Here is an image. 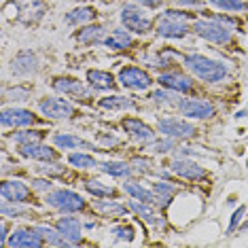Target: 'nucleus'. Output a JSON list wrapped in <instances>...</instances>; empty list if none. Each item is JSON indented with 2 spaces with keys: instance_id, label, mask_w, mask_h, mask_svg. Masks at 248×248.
Instances as JSON below:
<instances>
[{
  "instance_id": "25",
  "label": "nucleus",
  "mask_w": 248,
  "mask_h": 248,
  "mask_svg": "<svg viewBox=\"0 0 248 248\" xmlns=\"http://www.w3.org/2000/svg\"><path fill=\"white\" fill-rule=\"evenodd\" d=\"M123 189H125L127 193L134 197V200H138V202H144V204H155V193H153V191L144 189L142 185L134 183V180H129V183H125V185H123Z\"/></svg>"
},
{
  "instance_id": "29",
  "label": "nucleus",
  "mask_w": 248,
  "mask_h": 248,
  "mask_svg": "<svg viewBox=\"0 0 248 248\" xmlns=\"http://www.w3.org/2000/svg\"><path fill=\"white\" fill-rule=\"evenodd\" d=\"M100 170L110 174V176L123 178L132 172V166H127V163H123V161H104V163H100Z\"/></svg>"
},
{
  "instance_id": "15",
  "label": "nucleus",
  "mask_w": 248,
  "mask_h": 248,
  "mask_svg": "<svg viewBox=\"0 0 248 248\" xmlns=\"http://www.w3.org/2000/svg\"><path fill=\"white\" fill-rule=\"evenodd\" d=\"M38 70V60L32 51H21L13 58L11 62V72L13 75H19V77H26V75H32V72Z\"/></svg>"
},
{
  "instance_id": "17",
  "label": "nucleus",
  "mask_w": 248,
  "mask_h": 248,
  "mask_svg": "<svg viewBox=\"0 0 248 248\" xmlns=\"http://www.w3.org/2000/svg\"><path fill=\"white\" fill-rule=\"evenodd\" d=\"M123 129L132 136L134 140H153L155 138V132L146 125L144 121L140 119H134V117H127V119H123Z\"/></svg>"
},
{
  "instance_id": "16",
  "label": "nucleus",
  "mask_w": 248,
  "mask_h": 248,
  "mask_svg": "<svg viewBox=\"0 0 248 248\" xmlns=\"http://www.w3.org/2000/svg\"><path fill=\"white\" fill-rule=\"evenodd\" d=\"M170 168L176 176L187 178V180H200V178H204V174H206L204 168L197 166L195 161H189V159H176V161H172Z\"/></svg>"
},
{
  "instance_id": "33",
  "label": "nucleus",
  "mask_w": 248,
  "mask_h": 248,
  "mask_svg": "<svg viewBox=\"0 0 248 248\" xmlns=\"http://www.w3.org/2000/svg\"><path fill=\"white\" fill-rule=\"evenodd\" d=\"M85 187H87L89 193H93L95 197H110V195H115V189H112V187H104L100 180H87Z\"/></svg>"
},
{
  "instance_id": "1",
  "label": "nucleus",
  "mask_w": 248,
  "mask_h": 248,
  "mask_svg": "<svg viewBox=\"0 0 248 248\" xmlns=\"http://www.w3.org/2000/svg\"><path fill=\"white\" fill-rule=\"evenodd\" d=\"M47 11V2L45 0H9L4 4V15L19 24H36Z\"/></svg>"
},
{
  "instance_id": "6",
  "label": "nucleus",
  "mask_w": 248,
  "mask_h": 248,
  "mask_svg": "<svg viewBox=\"0 0 248 248\" xmlns=\"http://www.w3.org/2000/svg\"><path fill=\"white\" fill-rule=\"evenodd\" d=\"M157 127H159L163 136H170V138H193L197 132L195 125H191V123L183 119H174V117H161Z\"/></svg>"
},
{
  "instance_id": "47",
  "label": "nucleus",
  "mask_w": 248,
  "mask_h": 248,
  "mask_svg": "<svg viewBox=\"0 0 248 248\" xmlns=\"http://www.w3.org/2000/svg\"><path fill=\"white\" fill-rule=\"evenodd\" d=\"M176 4H183V7H191V4H197L200 0H174Z\"/></svg>"
},
{
  "instance_id": "35",
  "label": "nucleus",
  "mask_w": 248,
  "mask_h": 248,
  "mask_svg": "<svg viewBox=\"0 0 248 248\" xmlns=\"http://www.w3.org/2000/svg\"><path fill=\"white\" fill-rule=\"evenodd\" d=\"M45 134L41 132V129H36V132H19V134H13V138L15 142H19V144H34L38 142V140H43Z\"/></svg>"
},
{
  "instance_id": "11",
  "label": "nucleus",
  "mask_w": 248,
  "mask_h": 248,
  "mask_svg": "<svg viewBox=\"0 0 248 248\" xmlns=\"http://www.w3.org/2000/svg\"><path fill=\"white\" fill-rule=\"evenodd\" d=\"M7 244L11 248H41L45 244V240H43V233L38 229H34V231L19 229V231H13V233H11Z\"/></svg>"
},
{
  "instance_id": "48",
  "label": "nucleus",
  "mask_w": 248,
  "mask_h": 248,
  "mask_svg": "<svg viewBox=\"0 0 248 248\" xmlns=\"http://www.w3.org/2000/svg\"><path fill=\"white\" fill-rule=\"evenodd\" d=\"M244 231H248V223H246V225H244Z\"/></svg>"
},
{
  "instance_id": "44",
  "label": "nucleus",
  "mask_w": 248,
  "mask_h": 248,
  "mask_svg": "<svg viewBox=\"0 0 248 248\" xmlns=\"http://www.w3.org/2000/svg\"><path fill=\"white\" fill-rule=\"evenodd\" d=\"M134 2L142 4V7H149V9H155V7H159L161 4V0H134Z\"/></svg>"
},
{
  "instance_id": "46",
  "label": "nucleus",
  "mask_w": 248,
  "mask_h": 248,
  "mask_svg": "<svg viewBox=\"0 0 248 248\" xmlns=\"http://www.w3.org/2000/svg\"><path fill=\"white\" fill-rule=\"evenodd\" d=\"M7 235H9L7 233V223H2V233H0V244H2V246L7 244Z\"/></svg>"
},
{
  "instance_id": "32",
  "label": "nucleus",
  "mask_w": 248,
  "mask_h": 248,
  "mask_svg": "<svg viewBox=\"0 0 248 248\" xmlns=\"http://www.w3.org/2000/svg\"><path fill=\"white\" fill-rule=\"evenodd\" d=\"M153 102L159 104V106H178V98L176 93H172L170 89H157V92H153Z\"/></svg>"
},
{
  "instance_id": "22",
  "label": "nucleus",
  "mask_w": 248,
  "mask_h": 248,
  "mask_svg": "<svg viewBox=\"0 0 248 248\" xmlns=\"http://www.w3.org/2000/svg\"><path fill=\"white\" fill-rule=\"evenodd\" d=\"M87 81L93 89H112L115 87V77H112L110 72H104V70H89Z\"/></svg>"
},
{
  "instance_id": "10",
  "label": "nucleus",
  "mask_w": 248,
  "mask_h": 248,
  "mask_svg": "<svg viewBox=\"0 0 248 248\" xmlns=\"http://www.w3.org/2000/svg\"><path fill=\"white\" fill-rule=\"evenodd\" d=\"M119 83L127 89H134V92H140V89H146L151 87V77L146 75L144 70L136 68V66H127L119 72Z\"/></svg>"
},
{
  "instance_id": "34",
  "label": "nucleus",
  "mask_w": 248,
  "mask_h": 248,
  "mask_svg": "<svg viewBox=\"0 0 248 248\" xmlns=\"http://www.w3.org/2000/svg\"><path fill=\"white\" fill-rule=\"evenodd\" d=\"M68 163L75 168H95L98 163H95V159L92 155H85V153H72L68 157Z\"/></svg>"
},
{
  "instance_id": "37",
  "label": "nucleus",
  "mask_w": 248,
  "mask_h": 248,
  "mask_svg": "<svg viewBox=\"0 0 248 248\" xmlns=\"http://www.w3.org/2000/svg\"><path fill=\"white\" fill-rule=\"evenodd\" d=\"M0 212L4 214V217H24L28 214V208H19L17 202H2V206H0Z\"/></svg>"
},
{
  "instance_id": "4",
  "label": "nucleus",
  "mask_w": 248,
  "mask_h": 248,
  "mask_svg": "<svg viewBox=\"0 0 248 248\" xmlns=\"http://www.w3.org/2000/svg\"><path fill=\"white\" fill-rule=\"evenodd\" d=\"M193 30L197 32V36L206 38L210 43H217V45H225L231 41V32L227 26H223L221 21L212 19V21H195L193 24Z\"/></svg>"
},
{
  "instance_id": "26",
  "label": "nucleus",
  "mask_w": 248,
  "mask_h": 248,
  "mask_svg": "<svg viewBox=\"0 0 248 248\" xmlns=\"http://www.w3.org/2000/svg\"><path fill=\"white\" fill-rule=\"evenodd\" d=\"M153 193H155V202L159 206H168L170 204V200L176 193V187H172V185L168 183H155L153 185Z\"/></svg>"
},
{
  "instance_id": "14",
  "label": "nucleus",
  "mask_w": 248,
  "mask_h": 248,
  "mask_svg": "<svg viewBox=\"0 0 248 248\" xmlns=\"http://www.w3.org/2000/svg\"><path fill=\"white\" fill-rule=\"evenodd\" d=\"M0 195H2V200L17 202V204L30 202V189L21 180H4L2 187H0Z\"/></svg>"
},
{
  "instance_id": "41",
  "label": "nucleus",
  "mask_w": 248,
  "mask_h": 248,
  "mask_svg": "<svg viewBox=\"0 0 248 248\" xmlns=\"http://www.w3.org/2000/svg\"><path fill=\"white\" fill-rule=\"evenodd\" d=\"M64 170H66V168L60 166V163H49V166H43V168H41V172L47 174V176H62V174H64Z\"/></svg>"
},
{
  "instance_id": "12",
  "label": "nucleus",
  "mask_w": 248,
  "mask_h": 248,
  "mask_svg": "<svg viewBox=\"0 0 248 248\" xmlns=\"http://www.w3.org/2000/svg\"><path fill=\"white\" fill-rule=\"evenodd\" d=\"M53 87L58 92L70 95V98H77V100H87L92 98V89L87 85H83V81H77V78H68V77H62V78H55L53 81Z\"/></svg>"
},
{
  "instance_id": "23",
  "label": "nucleus",
  "mask_w": 248,
  "mask_h": 248,
  "mask_svg": "<svg viewBox=\"0 0 248 248\" xmlns=\"http://www.w3.org/2000/svg\"><path fill=\"white\" fill-rule=\"evenodd\" d=\"M95 19V11L92 7H81V9H75L70 13H66L64 21L70 26H83V24H89V21Z\"/></svg>"
},
{
  "instance_id": "5",
  "label": "nucleus",
  "mask_w": 248,
  "mask_h": 248,
  "mask_svg": "<svg viewBox=\"0 0 248 248\" xmlns=\"http://www.w3.org/2000/svg\"><path fill=\"white\" fill-rule=\"evenodd\" d=\"M47 204H51L62 212H78L85 208V202L81 200V195H77L75 191H68V189L51 191L47 195Z\"/></svg>"
},
{
  "instance_id": "8",
  "label": "nucleus",
  "mask_w": 248,
  "mask_h": 248,
  "mask_svg": "<svg viewBox=\"0 0 248 248\" xmlns=\"http://www.w3.org/2000/svg\"><path fill=\"white\" fill-rule=\"evenodd\" d=\"M178 108L185 117H191V119H210L214 115V104L208 102V100H202V98L183 100V102L178 104Z\"/></svg>"
},
{
  "instance_id": "2",
  "label": "nucleus",
  "mask_w": 248,
  "mask_h": 248,
  "mask_svg": "<svg viewBox=\"0 0 248 248\" xmlns=\"http://www.w3.org/2000/svg\"><path fill=\"white\" fill-rule=\"evenodd\" d=\"M185 66H187L195 77H200L202 81H208V83H218L227 77V68H225L221 62L208 60L200 53L185 55Z\"/></svg>"
},
{
  "instance_id": "19",
  "label": "nucleus",
  "mask_w": 248,
  "mask_h": 248,
  "mask_svg": "<svg viewBox=\"0 0 248 248\" xmlns=\"http://www.w3.org/2000/svg\"><path fill=\"white\" fill-rule=\"evenodd\" d=\"M58 231L62 235H64L66 240L70 242V244H78L83 238V233H81V223L77 221V218H72V217H64V218H60L58 221Z\"/></svg>"
},
{
  "instance_id": "27",
  "label": "nucleus",
  "mask_w": 248,
  "mask_h": 248,
  "mask_svg": "<svg viewBox=\"0 0 248 248\" xmlns=\"http://www.w3.org/2000/svg\"><path fill=\"white\" fill-rule=\"evenodd\" d=\"M102 36H104V28L102 26H87V28H83V30L77 34L78 41L85 43V45L100 43V41H102Z\"/></svg>"
},
{
  "instance_id": "30",
  "label": "nucleus",
  "mask_w": 248,
  "mask_h": 248,
  "mask_svg": "<svg viewBox=\"0 0 248 248\" xmlns=\"http://www.w3.org/2000/svg\"><path fill=\"white\" fill-rule=\"evenodd\" d=\"M93 206H95V210H100L102 214H121V217H125V212H127L125 206L117 204V202H106L104 197H98L93 202Z\"/></svg>"
},
{
  "instance_id": "3",
  "label": "nucleus",
  "mask_w": 248,
  "mask_h": 248,
  "mask_svg": "<svg viewBox=\"0 0 248 248\" xmlns=\"http://www.w3.org/2000/svg\"><path fill=\"white\" fill-rule=\"evenodd\" d=\"M187 13H180V11H166L163 15H159L157 19V34L163 38H180L187 34Z\"/></svg>"
},
{
  "instance_id": "31",
  "label": "nucleus",
  "mask_w": 248,
  "mask_h": 248,
  "mask_svg": "<svg viewBox=\"0 0 248 248\" xmlns=\"http://www.w3.org/2000/svg\"><path fill=\"white\" fill-rule=\"evenodd\" d=\"M132 210L138 212L140 217H142L149 225H153V227H157V225H163L161 218L157 217L153 210H151V204H144V202H140V204H134V202H132Z\"/></svg>"
},
{
  "instance_id": "40",
  "label": "nucleus",
  "mask_w": 248,
  "mask_h": 248,
  "mask_svg": "<svg viewBox=\"0 0 248 248\" xmlns=\"http://www.w3.org/2000/svg\"><path fill=\"white\" fill-rule=\"evenodd\" d=\"M132 170L134 172H149L151 170V161L149 159H144V157H134V161H132Z\"/></svg>"
},
{
  "instance_id": "9",
  "label": "nucleus",
  "mask_w": 248,
  "mask_h": 248,
  "mask_svg": "<svg viewBox=\"0 0 248 248\" xmlns=\"http://www.w3.org/2000/svg\"><path fill=\"white\" fill-rule=\"evenodd\" d=\"M43 115H47L49 119H70L75 115V108H72L70 102L62 98H45L41 104H38Z\"/></svg>"
},
{
  "instance_id": "20",
  "label": "nucleus",
  "mask_w": 248,
  "mask_h": 248,
  "mask_svg": "<svg viewBox=\"0 0 248 248\" xmlns=\"http://www.w3.org/2000/svg\"><path fill=\"white\" fill-rule=\"evenodd\" d=\"M159 83L163 87L172 89V92H191L193 89L191 78H187L185 75H178V72H163L159 77Z\"/></svg>"
},
{
  "instance_id": "28",
  "label": "nucleus",
  "mask_w": 248,
  "mask_h": 248,
  "mask_svg": "<svg viewBox=\"0 0 248 248\" xmlns=\"http://www.w3.org/2000/svg\"><path fill=\"white\" fill-rule=\"evenodd\" d=\"M102 108H112V110H121V108H134V100L125 98V95H110V98L100 100Z\"/></svg>"
},
{
  "instance_id": "42",
  "label": "nucleus",
  "mask_w": 248,
  "mask_h": 248,
  "mask_svg": "<svg viewBox=\"0 0 248 248\" xmlns=\"http://www.w3.org/2000/svg\"><path fill=\"white\" fill-rule=\"evenodd\" d=\"M112 233H115L117 235V238H123V240H134V227H121V225H119V227H115V229H112Z\"/></svg>"
},
{
  "instance_id": "38",
  "label": "nucleus",
  "mask_w": 248,
  "mask_h": 248,
  "mask_svg": "<svg viewBox=\"0 0 248 248\" xmlns=\"http://www.w3.org/2000/svg\"><path fill=\"white\" fill-rule=\"evenodd\" d=\"M30 98V89L28 87H13V89H4V100H28Z\"/></svg>"
},
{
  "instance_id": "13",
  "label": "nucleus",
  "mask_w": 248,
  "mask_h": 248,
  "mask_svg": "<svg viewBox=\"0 0 248 248\" xmlns=\"http://www.w3.org/2000/svg\"><path fill=\"white\" fill-rule=\"evenodd\" d=\"M34 121H36V117L26 108H4L2 117H0V123H2L4 129L7 127H26V125H32Z\"/></svg>"
},
{
  "instance_id": "7",
  "label": "nucleus",
  "mask_w": 248,
  "mask_h": 248,
  "mask_svg": "<svg viewBox=\"0 0 248 248\" xmlns=\"http://www.w3.org/2000/svg\"><path fill=\"white\" fill-rule=\"evenodd\" d=\"M121 21L123 26L129 28L132 32H136V34H144V32L151 30V19L134 4H125L121 9Z\"/></svg>"
},
{
  "instance_id": "18",
  "label": "nucleus",
  "mask_w": 248,
  "mask_h": 248,
  "mask_svg": "<svg viewBox=\"0 0 248 248\" xmlns=\"http://www.w3.org/2000/svg\"><path fill=\"white\" fill-rule=\"evenodd\" d=\"M19 153L28 157V159H38V161H53L55 157H58V153H55V149H49V146L45 144H21Z\"/></svg>"
},
{
  "instance_id": "21",
  "label": "nucleus",
  "mask_w": 248,
  "mask_h": 248,
  "mask_svg": "<svg viewBox=\"0 0 248 248\" xmlns=\"http://www.w3.org/2000/svg\"><path fill=\"white\" fill-rule=\"evenodd\" d=\"M53 142L60 149H93L89 142H85L78 136H72V134H58V136H53ZM93 151H100V149H93Z\"/></svg>"
},
{
  "instance_id": "39",
  "label": "nucleus",
  "mask_w": 248,
  "mask_h": 248,
  "mask_svg": "<svg viewBox=\"0 0 248 248\" xmlns=\"http://www.w3.org/2000/svg\"><path fill=\"white\" fill-rule=\"evenodd\" d=\"M151 146L157 153H166V151H172L174 149V142L170 140V136H166L163 140H151Z\"/></svg>"
},
{
  "instance_id": "24",
  "label": "nucleus",
  "mask_w": 248,
  "mask_h": 248,
  "mask_svg": "<svg viewBox=\"0 0 248 248\" xmlns=\"http://www.w3.org/2000/svg\"><path fill=\"white\" fill-rule=\"evenodd\" d=\"M104 45L112 51H125V49L132 47V36L123 30H115L108 38H104Z\"/></svg>"
},
{
  "instance_id": "45",
  "label": "nucleus",
  "mask_w": 248,
  "mask_h": 248,
  "mask_svg": "<svg viewBox=\"0 0 248 248\" xmlns=\"http://www.w3.org/2000/svg\"><path fill=\"white\" fill-rule=\"evenodd\" d=\"M34 187L38 191H49L51 189V183H47V180H34Z\"/></svg>"
},
{
  "instance_id": "43",
  "label": "nucleus",
  "mask_w": 248,
  "mask_h": 248,
  "mask_svg": "<svg viewBox=\"0 0 248 248\" xmlns=\"http://www.w3.org/2000/svg\"><path fill=\"white\" fill-rule=\"evenodd\" d=\"M244 212H246V208H244V206H240L238 210H235L233 214H231V221H229V233H231V231H233V229L240 225L242 217H244Z\"/></svg>"
},
{
  "instance_id": "36",
  "label": "nucleus",
  "mask_w": 248,
  "mask_h": 248,
  "mask_svg": "<svg viewBox=\"0 0 248 248\" xmlns=\"http://www.w3.org/2000/svg\"><path fill=\"white\" fill-rule=\"evenodd\" d=\"M208 2L223 11H246V4L242 0H208Z\"/></svg>"
}]
</instances>
